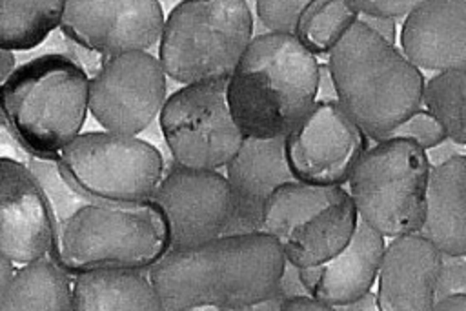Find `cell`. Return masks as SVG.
<instances>
[{
  "mask_svg": "<svg viewBox=\"0 0 466 311\" xmlns=\"http://www.w3.org/2000/svg\"><path fill=\"white\" fill-rule=\"evenodd\" d=\"M279 242L268 235H220L187 249H169L147 269L162 309H249L266 298L284 269Z\"/></svg>",
  "mask_w": 466,
  "mask_h": 311,
  "instance_id": "cell-1",
  "label": "cell"
},
{
  "mask_svg": "<svg viewBox=\"0 0 466 311\" xmlns=\"http://www.w3.org/2000/svg\"><path fill=\"white\" fill-rule=\"evenodd\" d=\"M319 60L293 33L255 35L226 84L231 116L244 136H286L313 107Z\"/></svg>",
  "mask_w": 466,
  "mask_h": 311,
  "instance_id": "cell-2",
  "label": "cell"
},
{
  "mask_svg": "<svg viewBox=\"0 0 466 311\" xmlns=\"http://www.w3.org/2000/svg\"><path fill=\"white\" fill-rule=\"evenodd\" d=\"M326 64L339 104L375 142L422 105L420 69L360 20L331 47Z\"/></svg>",
  "mask_w": 466,
  "mask_h": 311,
  "instance_id": "cell-3",
  "label": "cell"
},
{
  "mask_svg": "<svg viewBox=\"0 0 466 311\" xmlns=\"http://www.w3.org/2000/svg\"><path fill=\"white\" fill-rule=\"evenodd\" d=\"M87 93L84 67L73 56L47 53L0 82V107L25 149L38 160L55 162L86 122Z\"/></svg>",
  "mask_w": 466,
  "mask_h": 311,
  "instance_id": "cell-4",
  "label": "cell"
},
{
  "mask_svg": "<svg viewBox=\"0 0 466 311\" xmlns=\"http://www.w3.org/2000/svg\"><path fill=\"white\" fill-rule=\"evenodd\" d=\"M167 251V227L151 200H91L55 224L49 255L75 275L102 267L146 271Z\"/></svg>",
  "mask_w": 466,
  "mask_h": 311,
  "instance_id": "cell-5",
  "label": "cell"
},
{
  "mask_svg": "<svg viewBox=\"0 0 466 311\" xmlns=\"http://www.w3.org/2000/svg\"><path fill=\"white\" fill-rule=\"evenodd\" d=\"M251 38L248 0H182L166 15L158 60L182 85L228 80Z\"/></svg>",
  "mask_w": 466,
  "mask_h": 311,
  "instance_id": "cell-6",
  "label": "cell"
},
{
  "mask_svg": "<svg viewBox=\"0 0 466 311\" xmlns=\"http://www.w3.org/2000/svg\"><path fill=\"white\" fill-rule=\"evenodd\" d=\"M426 149L406 138H384L368 147L348 182L359 218L382 236L420 231L430 178Z\"/></svg>",
  "mask_w": 466,
  "mask_h": 311,
  "instance_id": "cell-7",
  "label": "cell"
},
{
  "mask_svg": "<svg viewBox=\"0 0 466 311\" xmlns=\"http://www.w3.org/2000/svg\"><path fill=\"white\" fill-rule=\"evenodd\" d=\"M357 222V207L342 186L293 180L279 186L264 204V231L299 269L337 255L351 238Z\"/></svg>",
  "mask_w": 466,
  "mask_h": 311,
  "instance_id": "cell-8",
  "label": "cell"
},
{
  "mask_svg": "<svg viewBox=\"0 0 466 311\" xmlns=\"http://www.w3.org/2000/svg\"><path fill=\"white\" fill-rule=\"evenodd\" d=\"M55 162L75 193L100 202L149 200L164 175L153 144L107 129L78 133Z\"/></svg>",
  "mask_w": 466,
  "mask_h": 311,
  "instance_id": "cell-9",
  "label": "cell"
},
{
  "mask_svg": "<svg viewBox=\"0 0 466 311\" xmlns=\"http://www.w3.org/2000/svg\"><path fill=\"white\" fill-rule=\"evenodd\" d=\"M226 84L228 80L186 84L164 100L158 124L173 162L218 169L238 151L244 135L231 116Z\"/></svg>",
  "mask_w": 466,
  "mask_h": 311,
  "instance_id": "cell-10",
  "label": "cell"
},
{
  "mask_svg": "<svg viewBox=\"0 0 466 311\" xmlns=\"http://www.w3.org/2000/svg\"><path fill=\"white\" fill-rule=\"evenodd\" d=\"M166 13L158 0H66L60 33L93 75L109 56L158 44Z\"/></svg>",
  "mask_w": 466,
  "mask_h": 311,
  "instance_id": "cell-11",
  "label": "cell"
},
{
  "mask_svg": "<svg viewBox=\"0 0 466 311\" xmlns=\"http://www.w3.org/2000/svg\"><path fill=\"white\" fill-rule=\"evenodd\" d=\"M370 147V136L339 100L315 102L286 133L284 153L295 180L342 186Z\"/></svg>",
  "mask_w": 466,
  "mask_h": 311,
  "instance_id": "cell-12",
  "label": "cell"
},
{
  "mask_svg": "<svg viewBox=\"0 0 466 311\" xmlns=\"http://www.w3.org/2000/svg\"><path fill=\"white\" fill-rule=\"evenodd\" d=\"M166 93L160 60L147 51H126L89 76L87 109L104 129L138 135L160 113Z\"/></svg>",
  "mask_w": 466,
  "mask_h": 311,
  "instance_id": "cell-13",
  "label": "cell"
},
{
  "mask_svg": "<svg viewBox=\"0 0 466 311\" xmlns=\"http://www.w3.org/2000/svg\"><path fill=\"white\" fill-rule=\"evenodd\" d=\"M149 200L164 216L169 249H187L220 236L233 202L226 175L177 162L164 171Z\"/></svg>",
  "mask_w": 466,
  "mask_h": 311,
  "instance_id": "cell-14",
  "label": "cell"
},
{
  "mask_svg": "<svg viewBox=\"0 0 466 311\" xmlns=\"http://www.w3.org/2000/svg\"><path fill=\"white\" fill-rule=\"evenodd\" d=\"M55 218L46 189L29 167L0 164V255L15 264L47 256Z\"/></svg>",
  "mask_w": 466,
  "mask_h": 311,
  "instance_id": "cell-15",
  "label": "cell"
},
{
  "mask_svg": "<svg viewBox=\"0 0 466 311\" xmlns=\"http://www.w3.org/2000/svg\"><path fill=\"white\" fill-rule=\"evenodd\" d=\"M231 187V213L222 235H248L264 231V204L282 184L293 182L284 136H244L238 151L226 164Z\"/></svg>",
  "mask_w": 466,
  "mask_h": 311,
  "instance_id": "cell-16",
  "label": "cell"
},
{
  "mask_svg": "<svg viewBox=\"0 0 466 311\" xmlns=\"http://www.w3.org/2000/svg\"><path fill=\"white\" fill-rule=\"evenodd\" d=\"M441 249L420 231L393 236L386 246L377 287L382 311H428L435 302Z\"/></svg>",
  "mask_w": 466,
  "mask_h": 311,
  "instance_id": "cell-17",
  "label": "cell"
},
{
  "mask_svg": "<svg viewBox=\"0 0 466 311\" xmlns=\"http://www.w3.org/2000/svg\"><path fill=\"white\" fill-rule=\"evenodd\" d=\"M384 249V236L359 218L351 238L337 255L299 269L302 284L311 296L339 309L373 287Z\"/></svg>",
  "mask_w": 466,
  "mask_h": 311,
  "instance_id": "cell-18",
  "label": "cell"
},
{
  "mask_svg": "<svg viewBox=\"0 0 466 311\" xmlns=\"http://www.w3.org/2000/svg\"><path fill=\"white\" fill-rule=\"evenodd\" d=\"M400 49L419 67L466 65V0H424L404 16Z\"/></svg>",
  "mask_w": 466,
  "mask_h": 311,
  "instance_id": "cell-19",
  "label": "cell"
},
{
  "mask_svg": "<svg viewBox=\"0 0 466 311\" xmlns=\"http://www.w3.org/2000/svg\"><path fill=\"white\" fill-rule=\"evenodd\" d=\"M420 233L441 253L466 256V153L430 169Z\"/></svg>",
  "mask_w": 466,
  "mask_h": 311,
  "instance_id": "cell-20",
  "label": "cell"
},
{
  "mask_svg": "<svg viewBox=\"0 0 466 311\" xmlns=\"http://www.w3.org/2000/svg\"><path fill=\"white\" fill-rule=\"evenodd\" d=\"M73 309L158 311L162 304L147 275L140 269L102 267L73 275Z\"/></svg>",
  "mask_w": 466,
  "mask_h": 311,
  "instance_id": "cell-21",
  "label": "cell"
},
{
  "mask_svg": "<svg viewBox=\"0 0 466 311\" xmlns=\"http://www.w3.org/2000/svg\"><path fill=\"white\" fill-rule=\"evenodd\" d=\"M2 311L20 309H73V276L53 258H38L15 271L4 298Z\"/></svg>",
  "mask_w": 466,
  "mask_h": 311,
  "instance_id": "cell-22",
  "label": "cell"
},
{
  "mask_svg": "<svg viewBox=\"0 0 466 311\" xmlns=\"http://www.w3.org/2000/svg\"><path fill=\"white\" fill-rule=\"evenodd\" d=\"M66 0H0V49L29 51L60 24Z\"/></svg>",
  "mask_w": 466,
  "mask_h": 311,
  "instance_id": "cell-23",
  "label": "cell"
},
{
  "mask_svg": "<svg viewBox=\"0 0 466 311\" xmlns=\"http://www.w3.org/2000/svg\"><path fill=\"white\" fill-rule=\"evenodd\" d=\"M359 16L353 0H311L300 11L293 35L313 55H328Z\"/></svg>",
  "mask_w": 466,
  "mask_h": 311,
  "instance_id": "cell-24",
  "label": "cell"
},
{
  "mask_svg": "<svg viewBox=\"0 0 466 311\" xmlns=\"http://www.w3.org/2000/svg\"><path fill=\"white\" fill-rule=\"evenodd\" d=\"M422 104L442 125L448 138L466 145V65L437 71L426 80Z\"/></svg>",
  "mask_w": 466,
  "mask_h": 311,
  "instance_id": "cell-25",
  "label": "cell"
},
{
  "mask_svg": "<svg viewBox=\"0 0 466 311\" xmlns=\"http://www.w3.org/2000/svg\"><path fill=\"white\" fill-rule=\"evenodd\" d=\"M384 138H406L419 144L422 149H428L444 140L446 133L428 109L419 107L406 120H402L399 125L388 131L380 140Z\"/></svg>",
  "mask_w": 466,
  "mask_h": 311,
  "instance_id": "cell-26",
  "label": "cell"
},
{
  "mask_svg": "<svg viewBox=\"0 0 466 311\" xmlns=\"http://www.w3.org/2000/svg\"><path fill=\"white\" fill-rule=\"evenodd\" d=\"M311 0H255L257 18L268 31L293 33L300 11Z\"/></svg>",
  "mask_w": 466,
  "mask_h": 311,
  "instance_id": "cell-27",
  "label": "cell"
},
{
  "mask_svg": "<svg viewBox=\"0 0 466 311\" xmlns=\"http://www.w3.org/2000/svg\"><path fill=\"white\" fill-rule=\"evenodd\" d=\"M448 295H466V258L442 253V266L437 278L435 300Z\"/></svg>",
  "mask_w": 466,
  "mask_h": 311,
  "instance_id": "cell-28",
  "label": "cell"
},
{
  "mask_svg": "<svg viewBox=\"0 0 466 311\" xmlns=\"http://www.w3.org/2000/svg\"><path fill=\"white\" fill-rule=\"evenodd\" d=\"M35 156L20 142L0 107V164H18L31 169ZM38 160V158H36Z\"/></svg>",
  "mask_w": 466,
  "mask_h": 311,
  "instance_id": "cell-29",
  "label": "cell"
},
{
  "mask_svg": "<svg viewBox=\"0 0 466 311\" xmlns=\"http://www.w3.org/2000/svg\"><path fill=\"white\" fill-rule=\"evenodd\" d=\"M424 0H353L360 15L399 18L411 13Z\"/></svg>",
  "mask_w": 466,
  "mask_h": 311,
  "instance_id": "cell-30",
  "label": "cell"
},
{
  "mask_svg": "<svg viewBox=\"0 0 466 311\" xmlns=\"http://www.w3.org/2000/svg\"><path fill=\"white\" fill-rule=\"evenodd\" d=\"M275 293H277L282 300L291 298V296H299V295H308V289H306V286L302 284L299 267L293 266V264L288 262V260H286L284 269H282V273H280V278H279V282H277Z\"/></svg>",
  "mask_w": 466,
  "mask_h": 311,
  "instance_id": "cell-31",
  "label": "cell"
},
{
  "mask_svg": "<svg viewBox=\"0 0 466 311\" xmlns=\"http://www.w3.org/2000/svg\"><path fill=\"white\" fill-rule=\"evenodd\" d=\"M462 147H466V145H461L455 140L446 136L444 140H441L433 147H428L426 149V156H428L430 166L433 167V166H439V164H442V162H446V160H450V158H453L457 155H464L466 151Z\"/></svg>",
  "mask_w": 466,
  "mask_h": 311,
  "instance_id": "cell-32",
  "label": "cell"
},
{
  "mask_svg": "<svg viewBox=\"0 0 466 311\" xmlns=\"http://www.w3.org/2000/svg\"><path fill=\"white\" fill-rule=\"evenodd\" d=\"M360 22H364L371 31H375L380 38H384L390 44L397 42V25L395 18L390 16H370V15H360Z\"/></svg>",
  "mask_w": 466,
  "mask_h": 311,
  "instance_id": "cell-33",
  "label": "cell"
},
{
  "mask_svg": "<svg viewBox=\"0 0 466 311\" xmlns=\"http://www.w3.org/2000/svg\"><path fill=\"white\" fill-rule=\"evenodd\" d=\"M282 311H304V309H313V311H326V309H333L329 304L308 295H299V296H291L282 300L280 304Z\"/></svg>",
  "mask_w": 466,
  "mask_h": 311,
  "instance_id": "cell-34",
  "label": "cell"
},
{
  "mask_svg": "<svg viewBox=\"0 0 466 311\" xmlns=\"http://www.w3.org/2000/svg\"><path fill=\"white\" fill-rule=\"evenodd\" d=\"M322 100H337V93H335V85H333L328 64H319V85H317L315 102H322Z\"/></svg>",
  "mask_w": 466,
  "mask_h": 311,
  "instance_id": "cell-35",
  "label": "cell"
},
{
  "mask_svg": "<svg viewBox=\"0 0 466 311\" xmlns=\"http://www.w3.org/2000/svg\"><path fill=\"white\" fill-rule=\"evenodd\" d=\"M339 309H344V311H368V309H379L377 306V295L370 291H366L364 295H360L359 298H355L353 302L350 304H344L340 306Z\"/></svg>",
  "mask_w": 466,
  "mask_h": 311,
  "instance_id": "cell-36",
  "label": "cell"
},
{
  "mask_svg": "<svg viewBox=\"0 0 466 311\" xmlns=\"http://www.w3.org/2000/svg\"><path fill=\"white\" fill-rule=\"evenodd\" d=\"M433 311H450V309H466V295H448L437 298L431 306Z\"/></svg>",
  "mask_w": 466,
  "mask_h": 311,
  "instance_id": "cell-37",
  "label": "cell"
},
{
  "mask_svg": "<svg viewBox=\"0 0 466 311\" xmlns=\"http://www.w3.org/2000/svg\"><path fill=\"white\" fill-rule=\"evenodd\" d=\"M15 271H16V269H15V262L9 260L7 256L0 255V302H2V298H4V293H5L7 286H9V282H11L13 275H15Z\"/></svg>",
  "mask_w": 466,
  "mask_h": 311,
  "instance_id": "cell-38",
  "label": "cell"
},
{
  "mask_svg": "<svg viewBox=\"0 0 466 311\" xmlns=\"http://www.w3.org/2000/svg\"><path fill=\"white\" fill-rule=\"evenodd\" d=\"M15 67H16V64H15L13 51L0 49V82H4L13 73Z\"/></svg>",
  "mask_w": 466,
  "mask_h": 311,
  "instance_id": "cell-39",
  "label": "cell"
},
{
  "mask_svg": "<svg viewBox=\"0 0 466 311\" xmlns=\"http://www.w3.org/2000/svg\"><path fill=\"white\" fill-rule=\"evenodd\" d=\"M180 2H182V0H158V4L162 5V9H164V11L167 9V13H169L177 4H180Z\"/></svg>",
  "mask_w": 466,
  "mask_h": 311,
  "instance_id": "cell-40",
  "label": "cell"
}]
</instances>
